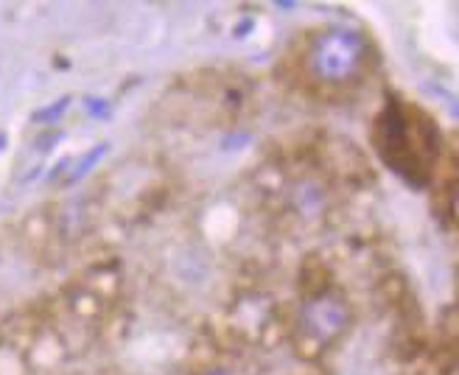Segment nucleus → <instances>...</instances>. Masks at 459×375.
<instances>
[{
    "label": "nucleus",
    "instance_id": "f257e3e1",
    "mask_svg": "<svg viewBox=\"0 0 459 375\" xmlns=\"http://www.w3.org/2000/svg\"><path fill=\"white\" fill-rule=\"evenodd\" d=\"M381 154L398 174H411L418 182L429 174L434 149L431 121L418 109H393L381 124Z\"/></svg>",
    "mask_w": 459,
    "mask_h": 375
}]
</instances>
